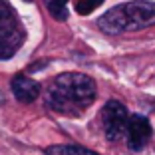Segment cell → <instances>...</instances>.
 <instances>
[{
  "label": "cell",
  "mask_w": 155,
  "mask_h": 155,
  "mask_svg": "<svg viewBox=\"0 0 155 155\" xmlns=\"http://www.w3.org/2000/svg\"><path fill=\"white\" fill-rule=\"evenodd\" d=\"M96 82L80 72H66L54 78L46 91V105L52 111L78 117L96 100Z\"/></svg>",
  "instance_id": "6da1fadb"
},
{
  "label": "cell",
  "mask_w": 155,
  "mask_h": 155,
  "mask_svg": "<svg viewBox=\"0 0 155 155\" xmlns=\"http://www.w3.org/2000/svg\"><path fill=\"white\" fill-rule=\"evenodd\" d=\"M155 26V2L151 0H131L123 2L97 20V28L107 36H119L123 32H137Z\"/></svg>",
  "instance_id": "7a4b0ae2"
},
{
  "label": "cell",
  "mask_w": 155,
  "mask_h": 155,
  "mask_svg": "<svg viewBox=\"0 0 155 155\" xmlns=\"http://www.w3.org/2000/svg\"><path fill=\"white\" fill-rule=\"evenodd\" d=\"M26 40V30L8 2L0 0V60L12 58Z\"/></svg>",
  "instance_id": "3957f363"
},
{
  "label": "cell",
  "mask_w": 155,
  "mask_h": 155,
  "mask_svg": "<svg viewBox=\"0 0 155 155\" xmlns=\"http://www.w3.org/2000/svg\"><path fill=\"white\" fill-rule=\"evenodd\" d=\"M127 107L117 100H110L101 110V125H104V133L110 141H119L125 133H127L129 125Z\"/></svg>",
  "instance_id": "277c9868"
},
{
  "label": "cell",
  "mask_w": 155,
  "mask_h": 155,
  "mask_svg": "<svg viewBox=\"0 0 155 155\" xmlns=\"http://www.w3.org/2000/svg\"><path fill=\"white\" fill-rule=\"evenodd\" d=\"M151 135H153V127H151L149 119L145 115L133 114L129 117V125H127V147L131 151H141L143 147L149 143Z\"/></svg>",
  "instance_id": "5b68a950"
},
{
  "label": "cell",
  "mask_w": 155,
  "mask_h": 155,
  "mask_svg": "<svg viewBox=\"0 0 155 155\" xmlns=\"http://www.w3.org/2000/svg\"><path fill=\"white\" fill-rule=\"evenodd\" d=\"M10 87H12L14 97L22 104H32L38 96H40V84L32 78L24 76V74H18V76L12 78L10 82Z\"/></svg>",
  "instance_id": "8992f818"
},
{
  "label": "cell",
  "mask_w": 155,
  "mask_h": 155,
  "mask_svg": "<svg viewBox=\"0 0 155 155\" xmlns=\"http://www.w3.org/2000/svg\"><path fill=\"white\" fill-rule=\"evenodd\" d=\"M44 153L46 155H100L82 145H52V147H46Z\"/></svg>",
  "instance_id": "52a82bcc"
},
{
  "label": "cell",
  "mask_w": 155,
  "mask_h": 155,
  "mask_svg": "<svg viewBox=\"0 0 155 155\" xmlns=\"http://www.w3.org/2000/svg\"><path fill=\"white\" fill-rule=\"evenodd\" d=\"M68 4H70V0H52V2H48V12L52 14V18H54V20H58V22H66L68 16H70Z\"/></svg>",
  "instance_id": "ba28073f"
},
{
  "label": "cell",
  "mask_w": 155,
  "mask_h": 155,
  "mask_svg": "<svg viewBox=\"0 0 155 155\" xmlns=\"http://www.w3.org/2000/svg\"><path fill=\"white\" fill-rule=\"evenodd\" d=\"M104 0H76V12L78 14H91Z\"/></svg>",
  "instance_id": "9c48e42d"
},
{
  "label": "cell",
  "mask_w": 155,
  "mask_h": 155,
  "mask_svg": "<svg viewBox=\"0 0 155 155\" xmlns=\"http://www.w3.org/2000/svg\"><path fill=\"white\" fill-rule=\"evenodd\" d=\"M48 64V60H44V62H36V64H30L28 66V72H38V70H42V66Z\"/></svg>",
  "instance_id": "30bf717a"
},
{
  "label": "cell",
  "mask_w": 155,
  "mask_h": 155,
  "mask_svg": "<svg viewBox=\"0 0 155 155\" xmlns=\"http://www.w3.org/2000/svg\"><path fill=\"white\" fill-rule=\"evenodd\" d=\"M4 104H6V96L0 91V107H4Z\"/></svg>",
  "instance_id": "8fae6325"
},
{
  "label": "cell",
  "mask_w": 155,
  "mask_h": 155,
  "mask_svg": "<svg viewBox=\"0 0 155 155\" xmlns=\"http://www.w3.org/2000/svg\"><path fill=\"white\" fill-rule=\"evenodd\" d=\"M24 2H32V0H24Z\"/></svg>",
  "instance_id": "7c38bea8"
},
{
  "label": "cell",
  "mask_w": 155,
  "mask_h": 155,
  "mask_svg": "<svg viewBox=\"0 0 155 155\" xmlns=\"http://www.w3.org/2000/svg\"><path fill=\"white\" fill-rule=\"evenodd\" d=\"M46 2H52V0H46Z\"/></svg>",
  "instance_id": "4fadbf2b"
}]
</instances>
